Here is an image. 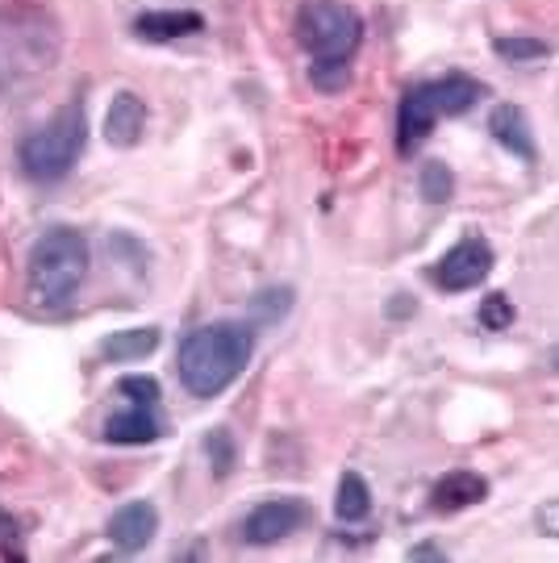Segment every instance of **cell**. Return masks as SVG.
Returning a JSON list of instances; mask_svg holds the SVG:
<instances>
[{"label":"cell","mask_w":559,"mask_h":563,"mask_svg":"<svg viewBox=\"0 0 559 563\" xmlns=\"http://www.w3.org/2000/svg\"><path fill=\"white\" fill-rule=\"evenodd\" d=\"M255 355V325L246 322H213L197 325L180 339L176 351V372L193 397H218L246 372Z\"/></svg>","instance_id":"1"},{"label":"cell","mask_w":559,"mask_h":563,"mask_svg":"<svg viewBox=\"0 0 559 563\" xmlns=\"http://www.w3.org/2000/svg\"><path fill=\"white\" fill-rule=\"evenodd\" d=\"M84 276H88V239L80 230L55 225L30 246L25 280H30V297L46 309H59L72 301Z\"/></svg>","instance_id":"2"},{"label":"cell","mask_w":559,"mask_h":563,"mask_svg":"<svg viewBox=\"0 0 559 563\" xmlns=\"http://www.w3.org/2000/svg\"><path fill=\"white\" fill-rule=\"evenodd\" d=\"M484 97V84L463 76V71H451L442 80H426L414 84L405 97H401L397 109V151L409 155L414 146L426 142V134L439 125L442 118H460L472 104Z\"/></svg>","instance_id":"3"},{"label":"cell","mask_w":559,"mask_h":563,"mask_svg":"<svg viewBox=\"0 0 559 563\" xmlns=\"http://www.w3.org/2000/svg\"><path fill=\"white\" fill-rule=\"evenodd\" d=\"M88 146V118H84V104H63L55 118L30 130L21 139V172L34 184H59L72 176L76 159Z\"/></svg>","instance_id":"4"},{"label":"cell","mask_w":559,"mask_h":563,"mask_svg":"<svg viewBox=\"0 0 559 563\" xmlns=\"http://www.w3.org/2000/svg\"><path fill=\"white\" fill-rule=\"evenodd\" d=\"M59 55V34L30 9H0V92L46 71Z\"/></svg>","instance_id":"5"},{"label":"cell","mask_w":559,"mask_h":563,"mask_svg":"<svg viewBox=\"0 0 559 563\" xmlns=\"http://www.w3.org/2000/svg\"><path fill=\"white\" fill-rule=\"evenodd\" d=\"M297 42L309 63H351L363 42V18L342 0H305L297 9Z\"/></svg>","instance_id":"6"},{"label":"cell","mask_w":559,"mask_h":563,"mask_svg":"<svg viewBox=\"0 0 559 563\" xmlns=\"http://www.w3.org/2000/svg\"><path fill=\"white\" fill-rule=\"evenodd\" d=\"M493 263H497L493 246L480 239V234H472V239L456 242V246L430 267V280H435V288H442V292H468V288H480V284L489 280Z\"/></svg>","instance_id":"7"},{"label":"cell","mask_w":559,"mask_h":563,"mask_svg":"<svg viewBox=\"0 0 559 563\" xmlns=\"http://www.w3.org/2000/svg\"><path fill=\"white\" fill-rule=\"evenodd\" d=\"M309 522V505L297 497H276V501H263L246 514L242 522V543L251 547H272L288 534H297L300 526Z\"/></svg>","instance_id":"8"},{"label":"cell","mask_w":559,"mask_h":563,"mask_svg":"<svg viewBox=\"0 0 559 563\" xmlns=\"http://www.w3.org/2000/svg\"><path fill=\"white\" fill-rule=\"evenodd\" d=\"M155 534H160V509L151 501H125L109 518V539L121 551H142Z\"/></svg>","instance_id":"9"},{"label":"cell","mask_w":559,"mask_h":563,"mask_svg":"<svg viewBox=\"0 0 559 563\" xmlns=\"http://www.w3.org/2000/svg\"><path fill=\"white\" fill-rule=\"evenodd\" d=\"M489 134L522 163H535L539 159V146H535V134H530V121L522 113L518 104H497L489 113Z\"/></svg>","instance_id":"10"},{"label":"cell","mask_w":559,"mask_h":563,"mask_svg":"<svg viewBox=\"0 0 559 563\" xmlns=\"http://www.w3.org/2000/svg\"><path fill=\"white\" fill-rule=\"evenodd\" d=\"M105 439L118 446H146L163 439V418L155 405H134V409H125V413H113L109 422H105Z\"/></svg>","instance_id":"11"},{"label":"cell","mask_w":559,"mask_h":563,"mask_svg":"<svg viewBox=\"0 0 559 563\" xmlns=\"http://www.w3.org/2000/svg\"><path fill=\"white\" fill-rule=\"evenodd\" d=\"M489 497V481L480 472H447L435 488H430V509L435 514H460L472 509Z\"/></svg>","instance_id":"12"},{"label":"cell","mask_w":559,"mask_h":563,"mask_svg":"<svg viewBox=\"0 0 559 563\" xmlns=\"http://www.w3.org/2000/svg\"><path fill=\"white\" fill-rule=\"evenodd\" d=\"M142 130H146V101L134 97V92H118L113 104H109V113H105V139H109V146L130 151V146L142 142Z\"/></svg>","instance_id":"13"},{"label":"cell","mask_w":559,"mask_h":563,"mask_svg":"<svg viewBox=\"0 0 559 563\" xmlns=\"http://www.w3.org/2000/svg\"><path fill=\"white\" fill-rule=\"evenodd\" d=\"M200 30H205V18L193 9H151V13L134 18V34L146 42H176L200 34Z\"/></svg>","instance_id":"14"},{"label":"cell","mask_w":559,"mask_h":563,"mask_svg":"<svg viewBox=\"0 0 559 563\" xmlns=\"http://www.w3.org/2000/svg\"><path fill=\"white\" fill-rule=\"evenodd\" d=\"M160 351V330L155 325H142V330H121L113 339L100 342V355L113 363H134V360H146V355H155Z\"/></svg>","instance_id":"15"},{"label":"cell","mask_w":559,"mask_h":563,"mask_svg":"<svg viewBox=\"0 0 559 563\" xmlns=\"http://www.w3.org/2000/svg\"><path fill=\"white\" fill-rule=\"evenodd\" d=\"M335 514H339V522H363V518L372 514V493H368V484H363L360 472H342Z\"/></svg>","instance_id":"16"},{"label":"cell","mask_w":559,"mask_h":563,"mask_svg":"<svg viewBox=\"0 0 559 563\" xmlns=\"http://www.w3.org/2000/svg\"><path fill=\"white\" fill-rule=\"evenodd\" d=\"M493 51H497L501 59H509V63H535V59H547L551 55V46L542 38H526V34H501L497 42H493Z\"/></svg>","instance_id":"17"},{"label":"cell","mask_w":559,"mask_h":563,"mask_svg":"<svg viewBox=\"0 0 559 563\" xmlns=\"http://www.w3.org/2000/svg\"><path fill=\"white\" fill-rule=\"evenodd\" d=\"M418 188H421V201L442 205V201H451L456 176L447 172V163H426V167L418 172Z\"/></svg>","instance_id":"18"},{"label":"cell","mask_w":559,"mask_h":563,"mask_svg":"<svg viewBox=\"0 0 559 563\" xmlns=\"http://www.w3.org/2000/svg\"><path fill=\"white\" fill-rule=\"evenodd\" d=\"M480 325L484 330H493V334H501V330H509L514 325V301L505 297V292H489L484 301H480Z\"/></svg>","instance_id":"19"},{"label":"cell","mask_w":559,"mask_h":563,"mask_svg":"<svg viewBox=\"0 0 559 563\" xmlns=\"http://www.w3.org/2000/svg\"><path fill=\"white\" fill-rule=\"evenodd\" d=\"M288 309H293V288H267V292H260V297L251 301V313L267 325L280 322Z\"/></svg>","instance_id":"20"},{"label":"cell","mask_w":559,"mask_h":563,"mask_svg":"<svg viewBox=\"0 0 559 563\" xmlns=\"http://www.w3.org/2000/svg\"><path fill=\"white\" fill-rule=\"evenodd\" d=\"M309 84L321 92H342L351 84V63H309Z\"/></svg>","instance_id":"21"},{"label":"cell","mask_w":559,"mask_h":563,"mask_svg":"<svg viewBox=\"0 0 559 563\" xmlns=\"http://www.w3.org/2000/svg\"><path fill=\"white\" fill-rule=\"evenodd\" d=\"M205 451H209V463H213L218 476H230V472H234V439H230V430H213V434L205 439Z\"/></svg>","instance_id":"22"},{"label":"cell","mask_w":559,"mask_h":563,"mask_svg":"<svg viewBox=\"0 0 559 563\" xmlns=\"http://www.w3.org/2000/svg\"><path fill=\"white\" fill-rule=\"evenodd\" d=\"M118 393L134 405H160V380L155 376H121Z\"/></svg>","instance_id":"23"},{"label":"cell","mask_w":559,"mask_h":563,"mask_svg":"<svg viewBox=\"0 0 559 563\" xmlns=\"http://www.w3.org/2000/svg\"><path fill=\"white\" fill-rule=\"evenodd\" d=\"M535 526H539L547 539H559V501H547L535 509Z\"/></svg>","instance_id":"24"},{"label":"cell","mask_w":559,"mask_h":563,"mask_svg":"<svg viewBox=\"0 0 559 563\" xmlns=\"http://www.w3.org/2000/svg\"><path fill=\"white\" fill-rule=\"evenodd\" d=\"M409 560H447V551H439V547H430V543H421L409 551Z\"/></svg>","instance_id":"25"},{"label":"cell","mask_w":559,"mask_h":563,"mask_svg":"<svg viewBox=\"0 0 559 563\" xmlns=\"http://www.w3.org/2000/svg\"><path fill=\"white\" fill-rule=\"evenodd\" d=\"M13 539H18V522H13V518L0 509V543H13Z\"/></svg>","instance_id":"26"},{"label":"cell","mask_w":559,"mask_h":563,"mask_svg":"<svg viewBox=\"0 0 559 563\" xmlns=\"http://www.w3.org/2000/svg\"><path fill=\"white\" fill-rule=\"evenodd\" d=\"M556 372H559V351H556Z\"/></svg>","instance_id":"27"}]
</instances>
